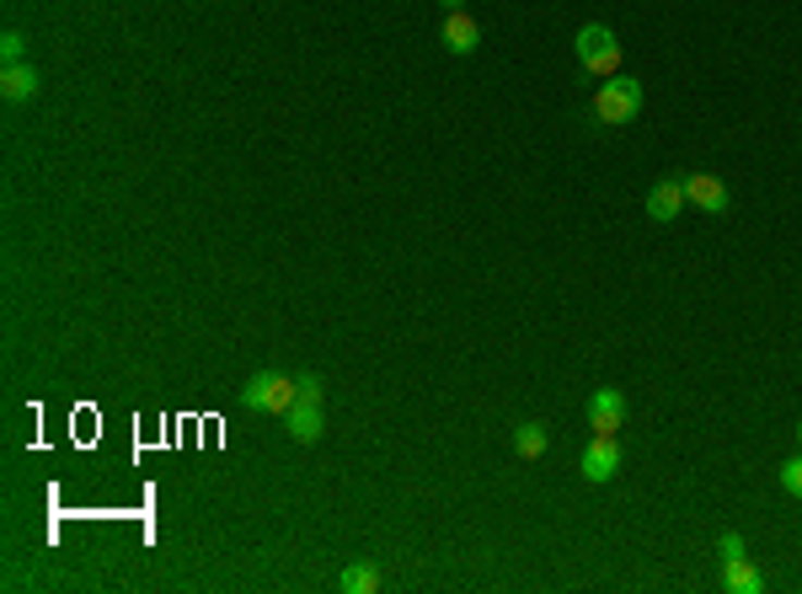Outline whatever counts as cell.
Here are the masks:
<instances>
[{
	"instance_id": "cell-1",
	"label": "cell",
	"mask_w": 802,
	"mask_h": 594,
	"mask_svg": "<svg viewBox=\"0 0 802 594\" xmlns=\"http://www.w3.org/2000/svg\"><path fill=\"white\" fill-rule=\"evenodd\" d=\"M572 49H578V65L589 70V75H600V81L620 70V38L605 22H583L578 38H572Z\"/></svg>"
},
{
	"instance_id": "cell-2",
	"label": "cell",
	"mask_w": 802,
	"mask_h": 594,
	"mask_svg": "<svg viewBox=\"0 0 802 594\" xmlns=\"http://www.w3.org/2000/svg\"><path fill=\"white\" fill-rule=\"evenodd\" d=\"M242 401H247L251 412H273V418H284V412L300 401V381H289V375H279V370H257L247 386H242Z\"/></svg>"
},
{
	"instance_id": "cell-3",
	"label": "cell",
	"mask_w": 802,
	"mask_h": 594,
	"mask_svg": "<svg viewBox=\"0 0 802 594\" xmlns=\"http://www.w3.org/2000/svg\"><path fill=\"white\" fill-rule=\"evenodd\" d=\"M642 113V81L631 75H605V86L594 91V119L600 124H631Z\"/></svg>"
},
{
	"instance_id": "cell-4",
	"label": "cell",
	"mask_w": 802,
	"mask_h": 594,
	"mask_svg": "<svg viewBox=\"0 0 802 594\" xmlns=\"http://www.w3.org/2000/svg\"><path fill=\"white\" fill-rule=\"evenodd\" d=\"M284 423H289V440L316 445L321 440V386H300V401L284 412Z\"/></svg>"
},
{
	"instance_id": "cell-5",
	"label": "cell",
	"mask_w": 802,
	"mask_h": 594,
	"mask_svg": "<svg viewBox=\"0 0 802 594\" xmlns=\"http://www.w3.org/2000/svg\"><path fill=\"white\" fill-rule=\"evenodd\" d=\"M578 471H583L589 482H610V477L620 471L616 434H594V440H589V450H583V461H578Z\"/></svg>"
},
{
	"instance_id": "cell-6",
	"label": "cell",
	"mask_w": 802,
	"mask_h": 594,
	"mask_svg": "<svg viewBox=\"0 0 802 594\" xmlns=\"http://www.w3.org/2000/svg\"><path fill=\"white\" fill-rule=\"evenodd\" d=\"M620 423H626V396L616 386H600V392L589 396V429L594 434H616Z\"/></svg>"
},
{
	"instance_id": "cell-7",
	"label": "cell",
	"mask_w": 802,
	"mask_h": 594,
	"mask_svg": "<svg viewBox=\"0 0 802 594\" xmlns=\"http://www.w3.org/2000/svg\"><path fill=\"white\" fill-rule=\"evenodd\" d=\"M444 49L460 54V60L477 54V49H482V27H477L466 11H449V16H444Z\"/></svg>"
},
{
	"instance_id": "cell-8",
	"label": "cell",
	"mask_w": 802,
	"mask_h": 594,
	"mask_svg": "<svg viewBox=\"0 0 802 594\" xmlns=\"http://www.w3.org/2000/svg\"><path fill=\"white\" fill-rule=\"evenodd\" d=\"M690 198H684V183H675V177H664V183H653L647 188V220H658V225H669L679 209H684Z\"/></svg>"
},
{
	"instance_id": "cell-9",
	"label": "cell",
	"mask_w": 802,
	"mask_h": 594,
	"mask_svg": "<svg viewBox=\"0 0 802 594\" xmlns=\"http://www.w3.org/2000/svg\"><path fill=\"white\" fill-rule=\"evenodd\" d=\"M684 198H690L695 209H706V214H723V209H728V188H723L712 172H690V177H684Z\"/></svg>"
},
{
	"instance_id": "cell-10",
	"label": "cell",
	"mask_w": 802,
	"mask_h": 594,
	"mask_svg": "<svg viewBox=\"0 0 802 594\" xmlns=\"http://www.w3.org/2000/svg\"><path fill=\"white\" fill-rule=\"evenodd\" d=\"M0 91H5V102H33V97H38V70L33 65H5Z\"/></svg>"
},
{
	"instance_id": "cell-11",
	"label": "cell",
	"mask_w": 802,
	"mask_h": 594,
	"mask_svg": "<svg viewBox=\"0 0 802 594\" xmlns=\"http://www.w3.org/2000/svg\"><path fill=\"white\" fill-rule=\"evenodd\" d=\"M728 573H723V584H728V594H760L765 590V579H760V568H749V557H739V562H723Z\"/></svg>"
},
{
	"instance_id": "cell-12",
	"label": "cell",
	"mask_w": 802,
	"mask_h": 594,
	"mask_svg": "<svg viewBox=\"0 0 802 594\" xmlns=\"http://www.w3.org/2000/svg\"><path fill=\"white\" fill-rule=\"evenodd\" d=\"M514 450H519L525 461H541V456H546V429H541V423H519V429H514Z\"/></svg>"
},
{
	"instance_id": "cell-13",
	"label": "cell",
	"mask_w": 802,
	"mask_h": 594,
	"mask_svg": "<svg viewBox=\"0 0 802 594\" xmlns=\"http://www.w3.org/2000/svg\"><path fill=\"white\" fill-rule=\"evenodd\" d=\"M348 594H374L380 590V568L374 562H354V568H343V579H337Z\"/></svg>"
},
{
	"instance_id": "cell-14",
	"label": "cell",
	"mask_w": 802,
	"mask_h": 594,
	"mask_svg": "<svg viewBox=\"0 0 802 594\" xmlns=\"http://www.w3.org/2000/svg\"><path fill=\"white\" fill-rule=\"evenodd\" d=\"M717 557H723V562H739V557H743V535H739V530H723V535H717Z\"/></svg>"
},
{
	"instance_id": "cell-15",
	"label": "cell",
	"mask_w": 802,
	"mask_h": 594,
	"mask_svg": "<svg viewBox=\"0 0 802 594\" xmlns=\"http://www.w3.org/2000/svg\"><path fill=\"white\" fill-rule=\"evenodd\" d=\"M0 54H5V65H22V54H27V38L11 27V33L0 38Z\"/></svg>"
},
{
	"instance_id": "cell-16",
	"label": "cell",
	"mask_w": 802,
	"mask_h": 594,
	"mask_svg": "<svg viewBox=\"0 0 802 594\" xmlns=\"http://www.w3.org/2000/svg\"><path fill=\"white\" fill-rule=\"evenodd\" d=\"M781 487H787L792 498H802V456H792V461H781Z\"/></svg>"
},
{
	"instance_id": "cell-17",
	"label": "cell",
	"mask_w": 802,
	"mask_h": 594,
	"mask_svg": "<svg viewBox=\"0 0 802 594\" xmlns=\"http://www.w3.org/2000/svg\"><path fill=\"white\" fill-rule=\"evenodd\" d=\"M439 5H444V11H466V0H439Z\"/></svg>"
},
{
	"instance_id": "cell-18",
	"label": "cell",
	"mask_w": 802,
	"mask_h": 594,
	"mask_svg": "<svg viewBox=\"0 0 802 594\" xmlns=\"http://www.w3.org/2000/svg\"><path fill=\"white\" fill-rule=\"evenodd\" d=\"M798 445H802V423H798Z\"/></svg>"
}]
</instances>
